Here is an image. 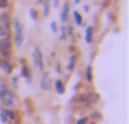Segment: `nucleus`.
<instances>
[{
    "instance_id": "9d476101",
    "label": "nucleus",
    "mask_w": 129,
    "mask_h": 124,
    "mask_svg": "<svg viewBox=\"0 0 129 124\" xmlns=\"http://www.w3.org/2000/svg\"><path fill=\"white\" fill-rule=\"evenodd\" d=\"M72 18H74V23H75L77 26H80L83 23V18H82V15H80L79 12H74L72 13Z\"/></svg>"
},
{
    "instance_id": "20e7f679",
    "label": "nucleus",
    "mask_w": 129,
    "mask_h": 124,
    "mask_svg": "<svg viewBox=\"0 0 129 124\" xmlns=\"http://www.w3.org/2000/svg\"><path fill=\"white\" fill-rule=\"evenodd\" d=\"M33 61H35V65L38 67V70H44V61H43V52L39 48H35L33 51Z\"/></svg>"
},
{
    "instance_id": "39448f33",
    "label": "nucleus",
    "mask_w": 129,
    "mask_h": 124,
    "mask_svg": "<svg viewBox=\"0 0 129 124\" xmlns=\"http://www.w3.org/2000/svg\"><path fill=\"white\" fill-rule=\"evenodd\" d=\"M79 101L85 103V105H93V103L98 101V95H90V93H87V95H80Z\"/></svg>"
},
{
    "instance_id": "f03ea898",
    "label": "nucleus",
    "mask_w": 129,
    "mask_h": 124,
    "mask_svg": "<svg viewBox=\"0 0 129 124\" xmlns=\"http://www.w3.org/2000/svg\"><path fill=\"white\" fill-rule=\"evenodd\" d=\"M0 56L3 57V61H8L12 57V41L8 38L0 39Z\"/></svg>"
},
{
    "instance_id": "f8f14e48",
    "label": "nucleus",
    "mask_w": 129,
    "mask_h": 124,
    "mask_svg": "<svg viewBox=\"0 0 129 124\" xmlns=\"http://www.w3.org/2000/svg\"><path fill=\"white\" fill-rule=\"evenodd\" d=\"M8 29H10V28H7L5 25H2V23H0V39L8 38Z\"/></svg>"
},
{
    "instance_id": "f3484780",
    "label": "nucleus",
    "mask_w": 129,
    "mask_h": 124,
    "mask_svg": "<svg viewBox=\"0 0 129 124\" xmlns=\"http://www.w3.org/2000/svg\"><path fill=\"white\" fill-rule=\"evenodd\" d=\"M74 64H75V56H70V61H69V65H67V69L72 70V69H74Z\"/></svg>"
},
{
    "instance_id": "6ab92c4d",
    "label": "nucleus",
    "mask_w": 129,
    "mask_h": 124,
    "mask_svg": "<svg viewBox=\"0 0 129 124\" xmlns=\"http://www.w3.org/2000/svg\"><path fill=\"white\" fill-rule=\"evenodd\" d=\"M7 90H8V88H7V87L3 85V83H0V100H2V96H3V95H5Z\"/></svg>"
},
{
    "instance_id": "412c9836",
    "label": "nucleus",
    "mask_w": 129,
    "mask_h": 124,
    "mask_svg": "<svg viewBox=\"0 0 129 124\" xmlns=\"http://www.w3.org/2000/svg\"><path fill=\"white\" fill-rule=\"evenodd\" d=\"M29 15H31V18H33V20H36V10H33V8H31V10H29Z\"/></svg>"
},
{
    "instance_id": "dca6fc26",
    "label": "nucleus",
    "mask_w": 129,
    "mask_h": 124,
    "mask_svg": "<svg viewBox=\"0 0 129 124\" xmlns=\"http://www.w3.org/2000/svg\"><path fill=\"white\" fill-rule=\"evenodd\" d=\"M49 5H51V2H49V0H46V2H44V10H43L44 16H47V13H49Z\"/></svg>"
},
{
    "instance_id": "423d86ee",
    "label": "nucleus",
    "mask_w": 129,
    "mask_h": 124,
    "mask_svg": "<svg viewBox=\"0 0 129 124\" xmlns=\"http://www.w3.org/2000/svg\"><path fill=\"white\" fill-rule=\"evenodd\" d=\"M69 10H70L69 2H64V7H62V10H60V21L62 23H66L67 20H69Z\"/></svg>"
},
{
    "instance_id": "9b49d317",
    "label": "nucleus",
    "mask_w": 129,
    "mask_h": 124,
    "mask_svg": "<svg viewBox=\"0 0 129 124\" xmlns=\"http://www.w3.org/2000/svg\"><path fill=\"white\" fill-rule=\"evenodd\" d=\"M0 67L3 69L5 73H12V65H10L8 61H0Z\"/></svg>"
},
{
    "instance_id": "b1692460",
    "label": "nucleus",
    "mask_w": 129,
    "mask_h": 124,
    "mask_svg": "<svg viewBox=\"0 0 129 124\" xmlns=\"http://www.w3.org/2000/svg\"><path fill=\"white\" fill-rule=\"evenodd\" d=\"M59 2H60V0H52V3H54V7H59Z\"/></svg>"
},
{
    "instance_id": "a211bd4d",
    "label": "nucleus",
    "mask_w": 129,
    "mask_h": 124,
    "mask_svg": "<svg viewBox=\"0 0 129 124\" xmlns=\"http://www.w3.org/2000/svg\"><path fill=\"white\" fill-rule=\"evenodd\" d=\"M66 29H67V28L62 25V28H60V39H66V38H67V31H66Z\"/></svg>"
},
{
    "instance_id": "4468645a",
    "label": "nucleus",
    "mask_w": 129,
    "mask_h": 124,
    "mask_svg": "<svg viewBox=\"0 0 129 124\" xmlns=\"http://www.w3.org/2000/svg\"><path fill=\"white\" fill-rule=\"evenodd\" d=\"M49 78H47V75H44L43 77V78H41V88L43 90H47V88H49Z\"/></svg>"
},
{
    "instance_id": "7ed1b4c3",
    "label": "nucleus",
    "mask_w": 129,
    "mask_h": 124,
    "mask_svg": "<svg viewBox=\"0 0 129 124\" xmlns=\"http://www.w3.org/2000/svg\"><path fill=\"white\" fill-rule=\"evenodd\" d=\"M2 103H3V106H5L7 109L13 108V106L16 105V100H15V95H13V92L7 90V92H5V95L2 96Z\"/></svg>"
},
{
    "instance_id": "ddd939ff",
    "label": "nucleus",
    "mask_w": 129,
    "mask_h": 124,
    "mask_svg": "<svg viewBox=\"0 0 129 124\" xmlns=\"http://www.w3.org/2000/svg\"><path fill=\"white\" fill-rule=\"evenodd\" d=\"M85 78H87V82H91V80H93V72H91V65H88L87 69H85Z\"/></svg>"
},
{
    "instance_id": "f257e3e1",
    "label": "nucleus",
    "mask_w": 129,
    "mask_h": 124,
    "mask_svg": "<svg viewBox=\"0 0 129 124\" xmlns=\"http://www.w3.org/2000/svg\"><path fill=\"white\" fill-rule=\"evenodd\" d=\"M13 29H15V33H13V44L16 46V48H20V46L23 44V39H25V36H23V25L20 23V20H13Z\"/></svg>"
},
{
    "instance_id": "4be33fe9",
    "label": "nucleus",
    "mask_w": 129,
    "mask_h": 124,
    "mask_svg": "<svg viewBox=\"0 0 129 124\" xmlns=\"http://www.w3.org/2000/svg\"><path fill=\"white\" fill-rule=\"evenodd\" d=\"M51 29H52V31H54V33H56V31H57V25H56V23H54V21H52V23H51Z\"/></svg>"
},
{
    "instance_id": "0eeeda50",
    "label": "nucleus",
    "mask_w": 129,
    "mask_h": 124,
    "mask_svg": "<svg viewBox=\"0 0 129 124\" xmlns=\"http://www.w3.org/2000/svg\"><path fill=\"white\" fill-rule=\"evenodd\" d=\"M91 41H93V28H91V26H87V29H85V43L87 44H91Z\"/></svg>"
},
{
    "instance_id": "393cba45",
    "label": "nucleus",
    "mask_w": 129,
    "mask_h": 124,
    "mask_svg": "<svg viewBox=\"0 0 129 124\" xmlns=\"http://www.w3.org/2000/svg\"><path fill=\"white\" fill-rule=\"evenodd\" d=\"M74 3H75V5H79V3H80V0H74Z\"/></svg>"
},
{
    "instance_id": "aec40b11",
    "label": "nucleus",
    "mask_w": 129,
    "mask_h": 124,
    "mask_svg": "<svg viewBox=\"0 0 129 124\" xmlns=\"http://www.w3.org/2000/svg\"><path fill=\"white\" fill-rule=\"evenodd\" d=\"M7 7H8V0H0V10L7 8Z\"/></svg>"
},
{
    "instance_id": "2eb2a0df",
    "label": "nucleus",
    "mask_w": 129,
    "mask_h": 124,
    "mask_svg": "<svg viewBox=\"0 0 129 124\" xmlns=\"http://www.w3.org/2000/svg\"><path fill=\"white\" fill-rule=\"evenodd\" d=\"M21 73L26 77V78H28V82L31 80V77H29V70H28V67H26V65H23V67H21Z\"/></svg>"
},
{
    "instance_id": "1a4fd4ad",
    "label": "nucleus",
    "mask_w": 129,
    "mask_h": 124,
    "mask_svg": "<svg viewBox=\"0 0 129 124\" xmlns=\"http://www.w3.org/2000/svg\"><path fill=\"white\" fill-rule=\"evenodd\" d=\"M13 118H15L13 111H10V109H3L2 111V121H8V119H13Z\"/></svg>"
},
{
    "instance_id": "6e6552de",
    "label": "nucleus",
    "mask_w": 129,
    "mask_h": 124,
    "mask_svg": "<svg viewBox=\"0 0 129 124\" xmlns=\"http://www.w3.org/2000/svg\"><path fill=\"white\" fill-rule=\"evenodd\" d=\"M54 88H56V92L59 93V95H62V93L66 92V87H64V82H62V80H56V83H54Z\"/></svg>"
},
{
    "instance_id": "5701e85b",
    "label": "nucleus",
    "mask_w": 129,
    "mask_h": 124,
    "mask_svg": "<svg viewBox=\"0 0 129 124\" xmlns=\"http://www.w3.org/2000/svg\"><path fill=\"white\" fill-rule=\"evenodd\" d=\"M87 122V118H82V119H79V122L77 124H85Z\"/></svg>"
}]
</instances>
